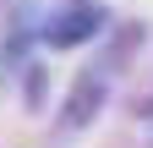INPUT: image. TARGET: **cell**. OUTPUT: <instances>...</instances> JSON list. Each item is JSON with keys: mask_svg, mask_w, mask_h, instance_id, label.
I'll list each match as a JSON object with an SVG mask.
<instances>
[{"mask_svg": "<svg viewBox=\"0 0 153 148\" xmlns=\"http://www.w3.org/2000/svg\"><path fill=\"white\" fill-rule=\"evenodd\" d=\"M99 22H104L99 6H71V11H60L49 22V44H82V39L99 33Z\"/></svg>", "mask_w": 153, "mask_h": 148, "instance_id": "cell-1", "label": "cell"}, {"mask_svg": "<svg viewBox=\"0 0 153 148\" xmlns=\"http://www.w3.org/2000/svg\"><path fill=\"white\" fill-rule=\"evenodd\" d=\"M99 93H104L99 77H82L76 93H71V104H66V115H71V121H88V104H99Z\"/></svg>", "mask_w": 153, "mask_h": 148, "instance_id": "cell-2", "label": "cell"}]
</instances>
